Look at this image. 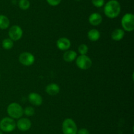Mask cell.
Listing matches in <instances>:
<instances>
[{"mask_svg": "<svg viewBox=\"0 0 134 134\" xmlns=\"http://www.w3.org/2000/svg\"><path fill=\"white\" fill-rule=\"evenodd\" d=\"M124 30L122 29L117 28L116 30H114L111 34V38L113 40L116 41V42H119L120 41L124 36Z\"/></svg>", "mask_w": 134, "mask_h": 134, "instance_id": "15", "label": "cell"}, {"mask_svg": "<svg viewBox=\"0 0 134 134\" xmlns=\"http://www.w3.org/2000/svg\"><path fill=\"white\" fill-rule=\"evenodd\" d=\"M76 64L77 67L81 70H87L89 69L92 66V61L86 55H80L76 58Z\"/></svg>", "mask_w": 134, "mask_h": 134, "instance_id": "6", "label": "cell"}, {"mask_svg": "<svg viewBox=\"0 0 134 134\" xmlns=\"http://www.w3.org/2000/svg\"><path fill=\"white\" fill-rule=\"evenodd\" d=\"M0 134H3V131L0 130Z\"/></svg>", "mask_w": 134, "mask_h": 134, "instance_id": "25", "label": "cell"}, {"mask_svg": "<svg viewBox=\"0 0 134 134\" xmlns=\"http://www.w3.org/2000/svg\"><path fill=\"white\" fill-rule=\"evenodd\" d=\"M24 114L27 116H32L35 114V110L31 106H27L24 109Z\"/></svg>", "mask_w": 134, "mask_h": 134, "instance_id": "20", "label": "cell"}, {"mask_svg": "<svg viewBox=\"0 0 134 134\" xmlns=\"http://www.w3.org/2000/svg\"><path fill=\"white\" fill-rule=\"evenodd\" d=\"M77 134H90L88 130L86 128H81L77 131Z\"/></svg>", "mask_w": 134, "mask_h": 134, "instance_id": "24", "label": "cell"}, {"mask_svg": "<svg viewBox=\"0 0 134 134\" xmlns=\"http://www.w3.org/2000/svg\"><path fill=\"white\" fill-rule=\"evenodd\" d=\"M9 25H10V21L7 17L3 14H0V29L5 30L9 28Z\"/></svg>", "mask_w": 134, "mask_h": 134, "instance_id": "17", "label": "cell"}, {"mask_svg": "<svg viewBox=\"0 0 134 134\" xmlns=\"http://www.w3.org/2000/svg\"><path fill=\"white\" fill-rule=\"evenodd\" d=\"M121 24L124 30L132 32L134 30V15L132 13H126L121 20Z\"/></svg>", "mask_w": 134, "mask_h": 134, "instance_id": "5", "label": "cell"}, {"mask_svg": "<svg viewBox=\"0 0 134 134\" xmlns=\"http://www.w3.org/2000/svg\"><path fill=\"white\" fill-rule=\"evenodd\" d=\"M92 3L96 7H102L104 5L105 0H92Z\"/></svg>", "mask_w": 134, "mask_h": 134, "instance_id": "22", "label": "cell"}, {"mask_svg": "<svg viewBox=\"0 0 134 134\" xmlns=\"http://www.w3.org/2000/svg\"><path fill=\"white\" fill-rule=\"evenodd\" d=\"M7 114L13 119H19L24 114V109L17 102H12L7 106Z\"/></svg>", "mask_w": 134, "mask_h": 134, "instance_id": "2", "label": "cell"}, {"mask_svg": "<svg viewBox=\"0 0 134 134\" xmlns=\"http://www.w3.org/2000/svg\"><path fill=\"white\" fill-rule=\"evenodd\" d=\"M47 3L49 4L51 6H57L61 3L62 0H47Z\"/></svg>", "mask_w": 134, "mask_h": 134, "instance_id": "23", "label": "cell"}, {"mask_svg": "<svg viewBox=\"0 0 134 134\" xmlns=\"http://www.w3.org/2000/svg\"><path fill=\"white\" fill-rule=\"evenodd\" d=\"M18 5L22 10H27L30 7V3L28 0H20Z\"/></svg>", "mask_w": 134, "mask_h": 134, "instance_id": "19", "label": "cell"}, {"mask_svg": "<svg viewBox=\"0 0 134 134\" xmlns=\"http://www.w3.org/2000/svg\"><path fill=\"white\" fill-rule=\"evenodd\" d=\"M16 125L18 130L22 131H26L31 128V122L28 118H19V120L17 121Z\"/></svg>", "mask_w": 134, "mask_h": 134, "instance_id": "9", "label": "cell"}, {"mask_svg": "<svg viewBox=\"0 0 134 134\" xmlns=\"http://www.w3.org/2000/svg\"><path fill=\"white\" fill-rule=\"evenodd\" d=\"M14 46V42L10 38H5L2 41V47L6 50L12 49Z\"/></svg>", "mask_w": 134, "mask_h": 134, "instance_id": "18", "label": "cell"}, {"mask_svg": "<svg viewBox=\"0 0 134 134\" xmlns=\"http://www.w3.org/2000/svg\"><path fill=\"white\" fill-rule=\"evenodd\" d=\"M75 1H81V0H75Z\"/></svg>", "mask_w": 134, "mask_h": 134, "instance_id": "26", "label": "cell"}, {"mask_svg": "<svg viewBox=\"0 0 134 134\" xmlns=\"http://www.w3.org/2000/svg\"><path fill=\"white\" fill-rule=\"evenodd\" d=\"M23 31L22 28L18 25L11 26L9 30V38L13 41H18L22 37Z\"/></svg>", "mask_w": 134, "mask_h": 134, "instance_id": "8", "label": "cell"}, {"mask_svg": "<svg viewBox=\"0 0 134 134\" xmlns=\"http://www.w3.org/2000/svg\"><path fill=\"white\" fill-rule=\"evenodd\" d=\"M121 7L117 0H110L104 6V13L109 18H115L120 14Z\"/></svg>", "mask_w": 134, "mask_h": 134, "instance_id": "1", "label": "cell"}, {"mask_svg": "<svg viewBox=\"0 0 134 134\" xmlns=\"http://www.w3.org/2000/svg\"><path fill=\"white\" fill-rule=\"evenodd\" d=\"M56 46L62 51H67L71 47V42L66 38H60L56 42Z\"/></svg>", "mask_w": 134, "mask_h": 134, "instance_id": "10", "label": "cell"}, {"mask_svg": "<svg viewBox=\"0 0 134 134\" xmlns=\"http://www.w3.org/2000/svg\"><path fill=\"white\" fill-rule=\"evenodd\" d=\"M88 38L92 42H96L100 38V32L96 29H92L88 32Z\"/></svg>", "mask_w": 134, "mask_h": 134, "instance_id": "16", "label": "cell"}, {"mask_svg": "<svg viewBox=\"0 0 134 134\" xmlns=\"http://www.w3.org/2000/svg\"><path fill=\"white\" fill-rule=\"evenodd\" d=\"M62 131L64 134H77L78 129L73 120L71 118H66L63 122Z\"/></svg>", "mask_w": 134, "mask_h": 134, "instance_id": "3", "label": "cell"}, {"mask_svg": "<svg viewBox=\"0 0 134 134\" xmlns=\"http://www.w3.org/2000/svg\"><path fill=\"white\" fill-rule=\"evenodd\" d=\"M79 53L81 54V55H86L88 51V47L86 44H81L78 47Z\"/></svg>", "mask_w": 134, "mask_h": 134, "instance_id": "21", "label": "cell"}, {"mask_svg": "<svg viewBox=\"0 0 134 134\" xmlns=\"http://www.w3.org/2000/svg\"><path fill=\"white\" fill-rule=\"evenodd\" d=\"M102 20H103V18H102V15L98 13H92L88 18V21L90 24L94 26H97L100 24L102 22Z\"/></svg>", "mask_w": 134, "mask_h": 134, "instance_id": "12", "label": "cell"}, {"mask_svg": "<svg viewBox=\"0 0 134 134\" xmlns=\"http://www.w3.org/2000/svg\"><path fill=\"white\" fill-rule=\"evenodd\" d=\"M16 127L15 121L10 117H5L0 121V130L4 132H11Z\"/></svg>", "mask_w": 134, "mask_h": 134, "instance_id": "4", "label": "cell"}, {"mask_svg": "<svg viewBox=\"0 0 134 134\" xmlns=\"http://www.w3.org/2000/svg\"><path fill=\"white\" fill-rule=\"evenodd\" d=\"M19 62L23 65L28 66L32 65L35 62V56L29 52H24L20 55L18 58Z\"/></svg>", "mask_w": 134, "mask_h": 134, "instance_id": "7", "label": "cell"}, {"mask_svg": "<svg viewBox=\"0 0 134 134\" xmlns=\"http://www.w3.org/2000/svg\"><path fill=\"white\" fill-rule=\"evenodd\" d=\"M28 100L31 104L35 106H40L43 103V98L37 93H30L28 95Z\"/></svg>", "mask_w": 134, "mask_h": 134, "instance_id": "11", "label": "cell"}, {"mask_svg": "<svg viewBox=\"0 0 134 134\" xmlns=\"http://www.w3.org/2000/svg\"><path fill=\"white\" fill-rule=\"evenodd\" d=\"M77 56V53L73 50H67L63 55V59L67 63H71L74 61Z\"/></svg>", "mask_w": 134, "mask_h": 134, "instance_id": "14", "label": "cell"}, {"mask_svg": "<svg viewBox=\"0 0 134 134\" xmlns=\"http://www.w3.org/2000/svg\"><path fill=\"white\" fill-rule=\"evenodd\" d=\"M46 92L47 93V94L49 95H56L58 93L60 92V88L59 87V85L58 84H54V83H52V84H50L46 87Z\"/></svg>", "mask_w": 134, "mask_h": 134, "instance_id": "13", "label": "cell"}]
</instances>
